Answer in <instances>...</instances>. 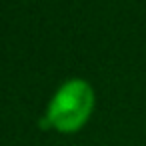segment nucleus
I'll return each instance as SVG.
<instances>
[{
  "instance_id": "nucleus-1",
  "label": "nucleus",
  "mask_w": 146,
  "mask_h": 146,
  "mask_svg": "<svg viewBox=\"0 0 146 146\" xmlns=\"http://www.w3.org/2000/svg\"><path fill=\"white\" fill-rule=\"evenodd\" d=\"M94 104V94L92 88L84 80H70L66 82L54 96L48 108L46 120H42V128L54 126L62 132H72L78 130Z\"/></svg>"
}]
</instances>
